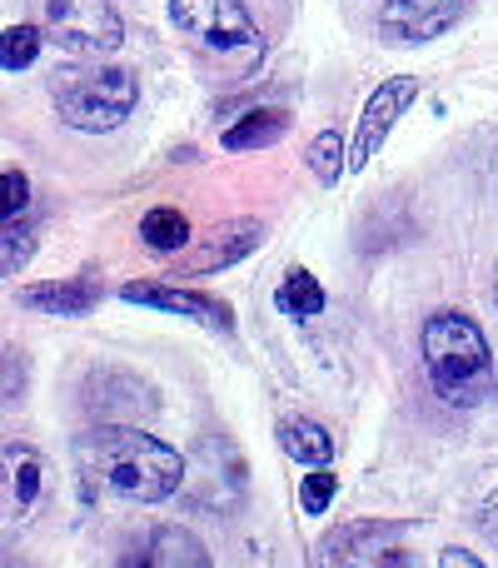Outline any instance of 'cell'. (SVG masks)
<instances>
[{
  "label": "cell",
  "instance_id": "25",
  "mask_svg": "<svg viewBox=\"0 0 498 568\" xmlns=\"http://www.w3.org/2000/svg\"><path fill=\"white\" fill-rule=\"evenodd\" d=\"M439 568H484V559H474L469 549H444L439 554Z\"/></svg>",
  "mask_w": 498,
  "mask_h": 568
},
{
  "label": "cell",
  "instance_id": "2",
  "mask_svg": "<svg viewBox=\"0 0 498 568\" xmlns=\"http://www.w3.org/2000/svg\"><path fill=\"white\" fill-rule=\"evenodd\" d=\"M424 369L439 399L449 404H479L494 379V354L484 329L459 310H439L424 320Z\"/></svg>",
  "mask_w": 498,
  "mask_h": 568
},
{
  "label": "cell",
  "instance_id": "23",
  "mask_svg": "<svg viewBox=\"0 0 498 568\" xmlns=\"http://www.w3.org/2000/svg\"><path fill=\"white\" fill-rule=\"evenodd\" d=\"M20 389H26V359L0 344V404H10Z\"/></svg>",
  "mask_w": 498,
  "mask_h": 568
},
{
  "label": "cell",
  "instance_id": "26",
  "mask_svg": "<svg viewBox=\"0 0 498 568\" xmlns=\"http://www.w3.org/2000/svg\"><path fill=\"white\" fill-rule=\"evenodd\" d=\"M0 568H30V564H20V559H6V554H0Z\"/></svg>",
  "mask_w": 498,
  "mask_h": 568
},
{
  "label": "cell",
  "instance_id": "14",
  "mask_svg": "<svg viewBox=\"0 0 498 568\" xmlns=\"http://www.w3.org/2000/svg\"><path fill=\"white\" fill-rule=\"evenodd\" d=\"M280 449L289 454L294 464H304V469H324V464L334 459V439L324 424L314 419H284L280 424Z\"/></svg>",
  "mask_w": 498,
  "mask_h": 568
},
{
  "label": "cell",
  "instance_id": "13",
  "mask_svg": "<svg viewBox=\"0 0 498 568\" xmlns=\"http://www.w3.org/2000/svg\"><path fill=\"white\" fill-rule=\"evenodd\" d=\"M284 130H289V110L260 105V110H245L235 125H225L220 145L225 150H264V145H274V140H284Z\"/></svg>",
  "mask_w": 498,
  "mask_h": 568
},
{
  "label": "cell",
  "instance_id": "8",
  "mask_svg": "<svg viewBox=\"0 0 498 568\" xmlns=\"http://www.w3.org/2000/svg\"><path fill=\"white\" fill-rule=\"evenodd\" d=\"M115 568H215V564H210V549L200 544V534H190L185 524H160Z\"/></svg>",
  "mask_w": 498,
  "mask_h": 568
},
{
  "label": "cell",
  "instance_id": "20",
  "mask_svg": "<svg viewBox=\"0 0 498 568\" xmlns=\"http://www.w3.org/2000/svg\"><path fill=\"white\" fill-rule=\"evenodd\" d=\"M6 464H10V489H16V504L20 509H30L35 494H40V459L30 449H16V454H6Z\"/></svg>",
  "mask_w": 498,
  "mask_h": 568
},
{
  "label": "cell",
  "instance_id": "22",
  "mask_svg": "<svg viewBox=\"0 0 498 568\" xmlns=\"http://www.w3.org/2000/svg\"><path fill=\"white\" fill-rule=\"evenodd\" d=\"M26 205H30V180L20 175V170H6V175H0V225L20 220Z\"/></svg>",
  "mask_w": 498,
  "mask_h": 568
},
{
  "label": "cell",
  "instance_id": "3",
  "mask_svg": "<svg viewBox=\"0 0 498 568\" xmlns=\"http://www.w3.org/2000/svg\"><path fill=\"white\" fill-rule=\"evenodd\" d=\"M50 100H55L60 120L70 130L105 135V130H115L135 110L140 85L120 65H60L50 75Z\"/></svg>",
  "mask_w": 498,
  "mask_h": 568
},
{
  "label": "cell",
  "instance_id": "17",
  "mask_svg": "<svg viewBox=\"0 0 498 568\" xmlns=\"http://www.w3.org/2000/svg\"><path fill=\"white\" fill-rule=\"evenodd\" d=\"M30 255H35V235H30V225L6 220V225H0V280L20 275V270L30 265Z\"/></svg>",
  "mask_w": 498,
  "mask_h": 568
},
{
  "label": "cell",
  "instance_id": "11",
  "mask_svg": "<svg viewBox=\"0 0 498 568\" xmlns=\"http://www.w3.org/2000/svg\"><path fill=\"white\" fill-rule=\"evenodd\" d=\"M20 304H26V310H40V314H65V320H75V314H90L100 304V284L95 280L30 284V290H20Z\"/></svg>",
  "mask_w": 498,
  "mask_h": 568
},
{
  "label": "cell",
  "instance_id": "16",
  "mask_svg": "<svg viewBox=\"0 0 498 568\" xmlns=\"http://www.w3.org/2000/svg\"><path fill=\"white\" fill-rule=\"evenodd\" d=\"M280 310L294 314V320H314V314H324L319 280H314L309 270H289V275L280 280Z\"/></svg>",
  "mask_w": 498,
  "mask_h": 568
},
{
  "label": "cell",
  "instance_id": "19",
  "mask_svg": "<svg viewBox=\"0 0 498 568\" xmlns=\"http://www.w3.org/2000/svg\"><path fill=\"white\" fill-rule=\"evenodd\" d=\"M344 135L339 130H324V135H314V145H309V170H314V180L319 185H339V175H344Z\"/></svg>",
  "mask_w": 498,
  "mask_h": 568
},
{
  "label": "cell",
  "instance_id": "5",
  "mask_svg": "<svg viewBox=\"0 0 498 568\" xmlns=\"http://www.w3.org/2000/svg\"><path fill=\"white\" fill-rule=\"evenodd\" d=\"M170 16L190 40L205 50L235 55V50H260V30H254L245 0H170Z\"/></svg>",
  "mask_w": 498,
  "mask_h": 568
},
{
  "label": "cell",
  "instance_id": "18",
  "mask_svg": "<svg viewBox=\"0 0 498 568\" xmlns=\"http://www.w3.org/2000/svg\"><path fill=\"white\" fill-rule=\"evenodd\" d=\"M40 26H10V30H0V70H26V65H35V55H40Z\"/></svg>",
  "mask_w": 498,
  "mask_h": 568
},
{
  "label": "cell",
  "instance_id": "1",
  "mask_svg": "<svg viewBox=\"0 0 498 568\" xmlns=\"http://www.w3.org/2000/svg\"><path fill=\"white\" fill-rule=\"evenodd\" d=\"M75 469L90 489H110L130 504H160L185 484V454L130 424H100L75 439Z\"/></svg>",
  "mask_w": 498,
  "mask_h": 568
},
{
  "label": "cell",
  "instance_id": "9",
  "mask_svg": "<svg viewBox=\"0 0 498 568\" xmlns=\"http://www.w3.org/2000/svg\"><path fill=\"white\" fill-rule=\"evenodd\" d=\"M130 304H150V310H170V314H185V320L195 324H210V329H230L235 324V314H230L225 300H215V294H200V290H180V284H140L130 280L125 290Z\"/></svg>",
  "mask_w": 498,
  "mask_h": 568
},
{
  "label": "cell",
  "instance_id": "21",
  "mask_svg": "<svg viewBox=\"0 0 498 568\" xmlns=\"http://www.w3.org/2000/svg\"><path fill=\"white\" fill-rule=\"evenodd\" d=\"M334 494H339V479H334L329 469H314L309 479L299 484V504H304V514H314V519H319V514L334 504Z\"/></svg>",
  "mask_w": 498,
  "mask_h": 568
},
{
  "label": "cell",
  "instance_id": "24",
  "mask_svg": "<svg viewBox=\"0 0 498 568\" xmlns=\"http://www.w3.org/2000/svg\"><path fill=\"white\" fill-rule=\"evenodd\" d=\"M479 529L489 534V544H498V489L484 499V509H479Z\"/></svg>",
  "mask_w": 498,
  "mask_h": 568
},
{
  "label": "cell",
  "instance_id": "10",
  "mask_svg": "<svg viewBox=\"0 0 498 568\" xmlns=\"http://www.w3.org/2000/svg\"><path fill=\"white\" fill-rule=\"evenodd\" d=\"M260 240H264V225H260V220H235V225L220 230L215 245H210V250L190 255V260H185V270H180L175 280H185V275H210V270L235 265V260H245V255H254V250H260Z\"/></svg>",
  "mask_w": 498,
  "mask_h": 568
},
{
  "label": "cell",
  "instance_id": "6",
  "mask_svg": "<svg viewBox=\"0 0 498 568\" xmlns=\"http://www.w3.org/2000/svg\"><path fill=\"white\" fill-rule=\"evenodd\" d=\"M414 100H419V80H414V75H394V80H384V85L369 95L364 115H359V130H354V140H349L344 170H354V175H359V170L384 150V140L394 135L399 115L414 105Z\"/></svg>",
  "mask_w": 498,
  "mask_h": 568
},
{
  "label": "cell",
  "instance_id": "4",
  "mask_svg": "<svg viewBox=\"0 0 498 568\" xmlns=\"http://www.w3.org/2000/svg\"><path fill=\"white\" fill-rule=\"evenodd\" d=\"M40 6V36L70 55H105L125 40L115 6L110 0H35Z\"/></svg>",
  "mask_w": 498,
  "mask_h": 568
},
{
  "label": "cell",
  "instance_id": "15",
  "mask_svg": "<svg viewBox=\"0 0 498 568\" xmlns=\"http://www.w3.org/2000/svg\"><path fill=\"white\" fill-rule=\"evenodd\" d=\"M140 240H145L150 250H160V255H175V250H185V245H190V220H185V210H170V205L150 210V215L140 220Z\"/></svg>",
  "mask_w": 498,
  "mask_h": 568
},
{
  "label": "cell",
  "instance_id": "7",
  "mask_svg": "<svg viewBox=\"0 0 498 568\" xmlns=\"http://www.w3.org/2000/svg\"><path fill=\"white\" fill-rule=\"evenodd\" d=\"M469 0H384L379 10V40L394 50L424 45V40L449 36L464 20Z\"/></svg>",
  "mask_w": 498,
  "mask_h": 568
},
{
  "label": "cell",
  "instance_id": "12",
  "mask_svg": "<svg viewBox=\"0 0 498 568\" xmlns=\"http://www.w3.org/2000/svg\"><path fill=\"white\" fill-rule=\"evenodd\" d=\"M389 534H394V524H344V529H334L319 544V568H359L364 559H374L364 544H379Z\"/></svg>",
  "mask_w": 498,
  "mask_h": 568
}]
</instances>
